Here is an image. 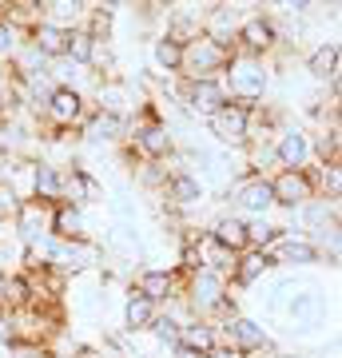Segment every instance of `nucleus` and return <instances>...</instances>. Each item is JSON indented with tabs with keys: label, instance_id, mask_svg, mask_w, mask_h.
I'll list each match as a JSON object with an SVG mask.
<instances>
[{
	"label": "nucleus",
	"instance_id": "25",
	"mask_svg": "<svg viewBox=\"0 0 342 358\" xmlns=\"http://www.w3.org/2000/svg\"><path fill=\"white\" fill-rule=\"evenodd\" d=\"M60 187H64V167L36 159V164H32V199L56 207L60 203Z\"/></svg>",
	"mask_w": 342,
	"mask_h": 358
},
{
	"label": "nucleus",
	"instance_id": "24",
	"mask_svg": "<svg viewBox=\"0 0 342 358\" xmlns=\"http://www.w3.org/2000/svg\"><path fill=\"white\" fill-rule=\"evenodd\" d=\"M271 271L275 267H271V255H266V251H239V259H235V275H231V287L251 291V287H259Z\"/></svg>",
	"mask_w": 342,
	"mask_h": 358
},
{
	"label": "nucleus",
	"instance_id": "23",
	"mask_svg": "<svg viewBox=\"0 0 342 358\" xmlns=\"http://www.w3.org/2000/svg\"><path fill=\"white\" fill-rule=\"evenodd\" d=\"M48 231H52V239H92L88 211L72 207V203H56L52 207V219H48Z\"/></svg>",
	"mask_w": 342,
	"mask_h": 358
},
{
	"label": "nucleus",
	"instance_id": "9",
	"mask_svg": "<svg viewBox=\"0 0 342 358\" xmlns=\"http://www.w3.org/2000/svg\"><path fill=\"white\" fill-rule=\"evenodd\" d=\"M219 343L235 346V350L247 355V358H263L266 350H275L271 331H266L263 322H255L251 315H235V319L223 322V327H219Z\"/></svg>",
	"mask_w": 342,
	"mask_h": 358
},
{
	"label": "nucleus",
	"instance_id": "29",
	"mask_svg": "<svg viewBox=\"0 0 342 358\" xmlns=\"http://www.w3.org/2000/svg\"><path fill=\"white\" fill-rule=\"evenodd\" d=\"M179 60H183V44H176V40H167V36L152 40V64H155V72H159L164 80L179 76Z\"/></svg>",
	"mask_w": 342,
	"mask_h": 358
},
{
	"label": "nucleus",
	"instance_id": "30",
	"mask_svg": "<svg viewBox=\"0 0 342 358\" xmlns=\"http://www.w3.org/2000/svg\"><path fill=\"white\" fill-rule=\"evenodd\" d=\"M283 227L271 219H247V251H271L279 243Z\"/></svg>",
	"mask_w": 342,
	"mask_h": 358
},
{
	"label": "nucleus",
	"instance_id": "6",
	"mask_svg": "<svg viewBox=\"0 0 342 358\" xmlns=\"http://www.w3.org/2000/svg\"><path fill=\"white\" fill-rule=\"evenodd\" d=\"M227 203L239 219H266L275 211V199H271V179L266 176H239L231 179L227 187Z\"/></svg>",
	"mask_w": 342,
	"mask_h": 358
},
{
	"label": "nucleus",
	"instance_id": "13",
	"mask_svg": "<svg viewBox=\"0 0 342 358\" xmlns=\"http://www.w3.org/2000/svg\"><path fill=\"white\" fill-rule=\"evenodd\" d=\"M176 100L179 108L187 115H215L227 100V88H223V80H179V88H176Z\"/></svg>",
	"mask_w": 342,
	"mask_h": 358
},
{
	"label": "nucleus",
	"instance_id": "16",
	"mask_svg": "<svg viewBox=\"0 0 342 358\" xmlns=\"http://www.w3.org/2000/svg\"><path fill=\"white\" fill-rule=\"evenodd\" d=\"M235 32H239V8L235 4H207L203 8V36L207 40L235 52Z\"/></svg>",
	"mask_w": 342,
	"mask_h": 358
},
{
	"label": "nucleus",
	"instance_id": "4",
	"mask_svg": "<svg viewBox=\"0 0 342 358\" xmlns=\"http://www.w3.org/2000/svg\"><path fill=\"white\" fill-rule=\"evenodd\" d=\"M231 56H235V52L219 48L215 40H207L199 32L191 44H183V60H179L176 80H223V68H227Z\"/></svg>",
	"mask_w": 342,
	"mask_h": 358
},
{
	"label": "nucleus",
	"instance_id": "28",
	"mask_svg": "<svg viewBox=\"0 0 342 358\" xmlns=\"http://www.w3.org/2000/svg\"><path fill=\"white\" fill-rule=\"evenodd\" d=\"M155 315H159L155 303L140 299L136 291H127V303H124V331L127 334H148L152 331V322H155Z\"/></svg>",
	"mask_w": 342,
	"mask_h": 358
},
{
	"label": "nucleus",
	"instance_id": "32",
	"mask_svg": "<svg viewBox=\"0 0 342 358\" xmlns=\"http://www.w3.org/2000/svg\"><path fill=\"white\" fill-rule=\"evenodd\" d=\"M24 44V32H16L8 20H0V64H13V56Z\"/></svg>",
	"mask_w": 342,
	"mask_h": 358
},
{
	"label": "nucleus",
	"instance_id": "17",
	"mask_svg": "<svg viewBox=\"0 0 342 358\" xmlns=\"http://www.w3.org/2000/svg\"><path fill=\"white\" fill-rule=\"evenodd\" d=\"M164 199L171 211H191V207H199L207 199V183H203L195 171H176V176H167L164 183Z\"/></svg>",
	"mask_w": 342,
	"mask_h": 358
},
{
	"label": "nucleus",
	"instance_id": "37",
	"mask_svg": "<svg viewBox=\"0 0 342 358\" xmlns=\"http://www.w3.org/2000/svg\"><path fill=\"white\" fill-rule=\"evenodd\" d=\"M207 358H247V355H239V350H235V346H227V343H219Z\"/></svg>",
	"mask_w": 342,
	"mask_h": 358
},
{
	"label": "nucleus",
	"instance_id": "35",
	"mask_svg": "<svg viewBox=\"0 0 342 358\" xmlns=\"http://www.w3.org/2000/svg\"><path fill=\"white\" fill-rule=\"evenodd\" d=\"M16 211H20V199L13 195V187H4V183H0V227H13Z\"/></svg>",
	"mask_w": 342,
	"mask_h": 358
},
{
	"label": "nucleus",
	"instance_id": "10",
	"mask_svg": "<svg viewBox=\"0 0 342 358\" xmlns=\"http://www.w3.org/2000/svg\"><path fill=\"white\" fill-rule=\"evenodd\" d=\"M271 152H275V164H279V171H306V167L315 164L311 131L299 128V124H283L279 136L271 140Z\"/></svg>",
	"mask_w": 342,
	"mask_h": 358
},
{
	"label": "nucleus",
	"instance_id": "33",
	"mask_svg": "<svg viewBox=\"0 0 342 358\" xmlns=\"http://www.w3.org/2000/svg\"><path fill=\"white\" fill-rule=\"evenodd\" d=\"M155 338V343H164V346H176V338H179V322L167 315V310H159L155 315V322H152V331H148Z\"/></svg>",
	"mask_w": 342,
	"mask_h": 358
},
{
	"label": "nucleus",
	"instance_id": "18",
	"mask_svg": "<svg viewBox=\"0 0 342 358\" xmlns=\"http://www.w3.org/2000/svg\"><path fill=\"white\" fill-rule=\"evenodd\" d=\"M48 219H52V207H48V203H36V199L20 203V211H16V219H13L16 243L24 247V243H36V239L52 235V231H48Z\"/></svg>",
	"mask_w": 342,
	"mask_h": 358
},
{
	"label": "nucleus",
	"instance_id": "21",
	"mask_svg": "<svg viewBox=\"0 0 342 358\" xmlns=\"http://www.w3.org/2000/svg\"><path fill=\"white\" fill-rule=\"evenodd\" d=\"M127 124H131V120H120V115H108V112L88 108V120L80 124L76 136H84L88 143H124L127 140Z\"/></svg>",
	"mask_w": 342,
	"mask_h": 358
},
{
	"label": "nucleus",
	"instance_id": "8",
	"mask_svg": "<svg viewBox=\"0 0 342 358\" xmlns=\"http://www.w3.org/2000/svg\"><path fill=\"white\" fill-rule=\"evenodd\" d=\"M88 96H80L72 88H52V96L40 108V120L48 124V131H72L76 136L80 124L88 120Z\"/></svg>",
	"mask_w": 342,
	"mask_h": 358
},
{
	"label": "nucleus",
	"instance_id": "27",
	"mask_svg": "<svg viewBox=\"0 0 342 358\" xmlns=\"http://www.w3.org/2000/svg\"><path fill=\"white\" fill-rule=\"evenodd\" d=\"M24 40L40 52V56H44V60H60L64 48H68V32H64V28H56V24H48V20H40V24L32 28Z\"/></svg>",
	"mask_w": 342,
	"mask_h": 358
},
{
	"label": "nucleus",
	"instance_id": "11",
	"mask_svg": "<svg viewBox=\"0 0 342 358\" xmlns=\"http://www.w3.org/2000/svg\"><path fill=\"white\" fill-rule=\"evenodd\" d=\"M271 199H275V207H283V211H299V207H306L311 199H318L315 164L306 167V171H275V176H271Z\"/></svg>",
	"mask_w": 342,
	"mask_h": 358
},
{
	"label": "nucleus",
	"instance_id": "3",
	"mask_svg": "<svg viewBox=\"0 0 342 358\" xmlns=\"http://www.w3.org/2000/svg\"><path fill=\"white\" fill-rule=\"evenodd\" d=\"M179 299H183V307H187L191 319L211 322V315L219 310V303H223V299H231V282L219 279V275H211V271H195V275H187V279H183Z\"/></svg>",
	"mask_w": 342,
	"mask_h": 358
},
{
	"label": "nucleus",
	"instance_id": "14",
	"mask_svg": "<svg viewBox=\"0 0 342 358\" xmlns=\"http://www.w3.org/2000/svg\"><path fill=\"white\" fill-rule=\"evenodd\" d=\"M183 271L179 267H143L136 279H131V291L140 294V299H148V303H155V307H167L171 299H179V291H183Z\"/></svg>",
	"mask_w": 342,
	"mask_h": 358
},
{
	"label": "nucleus",
	"instance_id": "19",
	"mask_svg": "<svg viewBox=\"0 0 342 358\" xmlns=\"http://www.w3.org/2000/svg\"><path fill=\"white\" fill-rule=\"evenodd\" d=\"M100 179L92 176L84 164H72L64 167V187H60V203H72V207H84L92 199H100Z\"/></svg>",
	"mask_w": 342,
	"mask_h": 358
},
{
	"label": "nucleus",
	"instance_id": "26",
	"mask_svg": "<svg viewBox=\"0 0 342 358\" xmlns=\"http://www.w3.org/2000/svg\"><path fill=\"white\" fill-rule=\"evenodd\" d=\"M176 346H183V350H191V355L207 358L219 346V331L211 327V322H203V319H187L183 327H179Z\"/></svg>",
	"mask_w": 342,
	"mask_h": 358
},
{
	"label": "nucleus",
	"instance_id": "7",
	"mask_svg": "<svg viewBox=\"0 0 342 358\" xmlns=\"http://www.w3.org/2000/svg\"><path fill=\"white\" fill-rule=\"evenodd\" d=\"M92 108L96 112H108V115H120V120H136L140 115V108L148 100L140 96V88L131 84V80L124 76H112V80H100L96 88H92Z\"/></svg>",
	"mask_w": 342,
	"mask_h": 358
},
{
	"label": "nucleus",
	"instance_id": "38",
	"mask_svg": "<svg viewBox=\"0 0 342 358\" xmlns=\"http://www.w3.org/2000/svg\"><path fill=\"white\" fill-rule=\"evenodd\" d=\"M0 307H4V275H0Z\"/></svg>",
	"mask_w": 342,
	"mask_h": 358
},
{
	"label": "nucleus",
	"instance_id": "20",
	"mask_svg": "<svg viewBox=\"0 0 342 358\" xmlns=\"http://www.w3.org/2000/svg\"><path fill=\"white\" fill-rule=\"evenodd\" d=\"M203 231H207V239L219 243L223 251H235V255L247 251V219H239L235 211H219V215L211 219Z\"/></svg>",
	"mask_w": 342,
	"mask_h": 358
},
{
	"label": "nucleus",
	"instance_id": "34",
	"mask_svg": "<svg viewBox=\"0 0 342 358\" xmlns=\"http://www.w3.org/2000/svg\"><path fill=\"white\" fill-rule=\"evenodd\" d=\"M8 358H56V350L44 343H24V338H16L13 346H8Z\"/></svg>",
	"mask_w": 342,
	"mask_h": 358
},
{
	"label": "nucleus",
	"instance_id": "12",
	"mask_svg": "<svg viewBox=\"0 0 342 358\" xmlns=\"http://www.w3.org/2000/svg\"><path fill=\"white\" fill-rule=\"evenodd\" d=\"M251 112H255L251 103H223L215 115H207V128L223 148L243 152L247 140H251Z\"/></svg>",
	"mask_w": 342,
	"mask_h": 358
},
{
	"label": "nucleus",
	"instance_id": "36",
	"mask_svg": "<svg viewBox=\"0 0 342 358\" xmlns=\"http://www.w3.org/2000/svg\"><path fill=\"white\" fill-rule=\"evenodd\" d=\"M16 343V327H13V310H4L0 307V346L8 350V346Z\"/></svg>",
	"mask_w": 342,
	"mask_h": 358
},
{
	"label": "nucleus",
	"instance_id": "15",
	"mask_svg": "<svg viewBox=\"0 0 342 358\" xmlns=\"http://www.w3.org/2000/svg\"><path fill=\"white\" fill-rule=\"evenodd\" d=\"M266 255H271V267H315V263H322L318 247L306 239L303 231H291V227H283L279 243L271 247Z\"/></svg>",
	"mask_w": 342,
	"mask_h": 358
},
{
	"label": "nucleus",
	"instance_id": "1",
	"mask_svg": "<svg viewBox=\"0 0 342 358\" xmlns=\"http://www.w3.org/2000/svg\"><path fill=\"white\" fill-rule=\"evenodd\" d=\"M223 88H227L231 103H251V108H259L266 88H271V64L235 52L227 60V68H223Z\"/></svg>",
	"mask_w": 342,
	"mask_h": 358
},
{
	"label": "nucleus",
	"instance_id": "31",
	"mask_svg": "<svg viewBox=\"0 0 342 358\" xmlns=\"http://www.w3.org/2000/svg\"><path fill=\"white\" fill-rule=\"evenodd\" d=\"M92 48H96V40L84 32V28H72L68 32V48H64V56L72 60V64H80V68H88V60H92Z\"/></svg>",
	"mask_w": 342,
	"mask_h": 358
},
{
	"label": "nucleus",
	"instance_id": "2",
	"mask_svg": "<svg viewBox=\"0 0 342 358\" xmlns=\"http://www.w3.org/2000/svg\"><path fill=\"white\" fill-rule=\"evenodd\" d=\"M283 44V24L275 13H255L247 20H239V32H235V52L243 56H255V60H271Z\"/></svg>",
	"mask_w": 342,
	"mask_h": 358
},
{
	"label": "nucleus",
	"instance_id": "5",
	"mask_svg": "<svg viewBox=\"0 0 342 358\" xmlns=\"http://www.w3.org/2000/svg\"><path fill=\"white\" fill-rule=\"evenodd\" d=\"M104 259V247L96 239H52V255H48V271L64 275V279H76L84 271H96Z\"/></svg>",
	"mask_w": 342,
	"mask_h": 358
},
{
	"label": "nucleus",
	"instance_id": "22",
	"mask_svg": "<svg viewBox=\"0 0 342 358\" xmlns=\"http://www.w3.org/2000/svg\"><path fill=\"white\" fill-rule=\"evenodd\" d=\"M306 72L315 80H322V84H334L342 72V48L339 40H318L315 48L306 52Z\"/></svg>",
	"mask_w": 342,
	"mask_h": 358
}]
</instances>
